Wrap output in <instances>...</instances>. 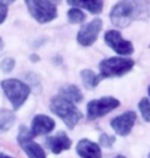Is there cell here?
Here are the masks:
<instances>
[{
	"mask_svg": "<svg viewBox=\"0 0 150 158\" xmlns=\"http://www.w3.org/2000/svg\"><path fill=\"white\" fill-rule=\"evenodd\" d=\"M45 145L54 154L58 155L71 148L72 141L65 131H60L56 135H49L45 139Z\"/></svg>",
	"mask_w": 150,
	"mask_h": 158,
	"instance_id": "obj_12",
	"label": "cell"
},
{
	"mask_svg": "<svg viewBox=\"0 0 150 158\" xmlns=\"http://www.w3.org/2000/svg\"><path fill=\"white\" fill-rule=\"evenodd\" d=\"M67 19L70 24H81L87 19V15L80 8L71 7L67 12Z\"/></svg>",
	"mask_w": 150,
	"mask_h": 158,
	"instance_id": "obj_18",
	"label": "cell"
},
{
	"mask_svg": "<svg viewBox=\"0 0 150 158\" xmlns=\"http://www.w3.org/2000/svg\"><path fill=\"white\" fill-rule=\"evenodd\" d=\"M15 66V61L14 58H5L0 63V70L3 73H11Z\"/></svg>",
	"mask_w": 150,
	"mask_h": 158,
	"instance_id": "obj_22",
	"label": "cell"
},
{
	"mask_svg": "<svg viewBox=\"0 0 150 158\" xmlns=\"http://www.w3.org/2000/svg\"><path fill=\"white\" fill-rule=\"evenodd\" d=\"M67 4L72 6V7H77V8H84L88 11H90L92 15H99L103 11L104 7V2L99 1V0H68Z\"/></svg>",
	"mask_w": 150,
	"mask_h": 158,
	"instance_id": "obj_14",
	"label": "cell"
},
{
	"mask_svg": "<svg viewBox=\"0 0 150 158\" xmlns=\"http://www.w3.org/2000/svg\"><path fill=\"white\" fill-rule=\"evenodd\" d=\"M102 29L103 21L100 18H96L88 24L82 25L77 33L76 40L81 46H91L97 41Z\"/></svg>",
	"mask_w": 150,
	"mask_h": 158,
	"instance_id": "obj_8",
	"label": "cell"
},
{
	"mask_svg": "<svg viewBox=\"0 0 150 158\" xmlns=\"http://www.w3.org/2000/svg\"><path fill=\"white\" fill-rule=\"evenodd\" d=\"M0 158H12V157L6 155V154H4V153H0Z\"/></svg>",
	"mask_w": 150,
	"mask_h": 158,
	"instance_id": "obj_25",
	"label": "cell"
},
{
	"mask_svg": "<svg viewBox=\"0 0 150 158\" xmlns=\"http://www.w3.org/2000/svg\"><path fill=\"white\" fill-rule=\"evenodd\" d=\"M139 111L145 122H150V100L147 98H142L138 104Z\"/></svg>",
	"mask_w": 150,
	"mask_h": 158,
	"instance_id": "obj_19",
	"label": "cell"
},
{
	"mask_svg": "<svg viewBox=\"0 0 150 158\" xmlns=\"http://www.w3.org/2000/svg\"><path fill=\"white\" fill-rule=\"evenodd\" d=\"M80 78L82 83H84V85L88 89H92V88L97 87L102 79L100 75L96 74L94 71L90 70V69L82 70L80 72Z\"/></svg>",
	"mask_w": 150,
	"mask_h": 158,
	"instance_id": "obj_16",
	"label": "cell"
},
{
	"mask_svg": "<svg viewBox=\"0 0 150 158\" xmlns=\"http://www.w3.org/2000/svg\"><path fill=\"white\" fill-rule=\"evenodd\" d=\"M135 62L133 59L122 56H112L102 60L99 64L100 76L102 78L122 77L133 70Z\"/></svg>",
	"mask_w": 150,
	"mask_h": 158,
	"instance_id": "obj_4",
	"label": "cell"
},
{
	"mask_svg": "<svg viewBox=\"0 0 150 158\" xmlns=\"http://www.w3.org/2000/svg\"><path fill=\"white\" fill-rule=\"evenodd\" d=\"M76 153L80 158H102V151L99 144L88 139H81L76 145Z\"/></svg>",
	"mask_w": 150,
	"mask_h": 158,
	"instance_id": "obj_13",
	"label": "cell"
},
{
	"mask_svg": "<svg viewBox=\"0 0 150 158\" xmlns=\"http://www.w3.org/2000/svg\"><path fill=\"white\" fill-rule=\"evenodd\" d=\"M25 4L32 18L39 24L49 23L58 17V9L55 2L47 0H27Z\"/></svg>",
	"mask_w": 150,
	"mask_h": 158,
	"instance_id": "obj_5",
	"label": "cell"
},
{
	"mask_svg": "<svg viewBox=\"0 0 150 158\" xmlns=\"http://www.w3.org/2000/svg\"><path fill=\"white\" fill-rule=\"evenodd\" d=\"M56 127V122L53 118L44 114L35 115L31 121L30 134L33 138L47 135Z\"/></svg>",
	"mask_w": 150,
	"mask_h": 158,
	"instance_id": "obj_11",
	"label": "cell"
},
{
	"mask_svg": "<svg viewBox=\"0 0 150 158\" xmlns=\"http://www.w3.org/2000/svg\"><path fill=\"white\" fill-rule=\"evenodd\" d=\"M2 48H3V40L1 37H0V52L2 50Z\"/></svg>",
	"mask_w": 150,
	"mask_h": 158,
	"instance_id": "obj_26",
	"label": "cell"
},
{
	"mask_svg": "<svg viewBox=\"0 0 150 158\" xmlns=\"http://www.w3.org/2000/svg\"><path fill=\"white\" fill-rule=\"evenodd\" d=\"M59 96L65 98L72 103H80L84 100V94L81 93L80 88L74 84L63 85L59 89Z\"/></svg>",
	"mask_w": 150,
	"mask_h": 158,
	"instance_id": "obj_15",
	"label": "cell"
},
{
	"mask_svg": "<svg viewBox=\"0 0 150 158\" xmlns=\"http://www.w3.org/2000/svg\"><path fill=\"white\" fill-rule=\"evenodd\" d=\"M110 21L117 28L129 27L135 21L150 19L149 1H119L113 5L109 14Z\"/></svg>",
	"mask_w": 150,
	"mask_h": 158,
	"instance_id": "obj_1",
	"label": "cell"
},
{
	"mask_svg": "<svg viewBox=\"0 0 150 158\" xmlns=\"http://www.w3.org/2000/svg\"><path fill=\"white\" fill-rule=\"evenodd\" d=\"M1 87L15 111H17L24 105L31 93L29 85L15 78H8L2 80Z\"/></svg>",
	"mask_w": 150,
	"mask_h": 158,
	"instance_id": "obj_3",
	"label": "cell"
},
{
	"mask_svg": "<svg viewBox=\"0 0 150 158\" xmlns=\"http://www.w3.org/2000/svg\"><path fill=\"white\" fill-rule=\"evenodd\" d=\"M116 142V138L114 135H107L105 132H102L99 137V146L103 147V148H110L113 147L114 143Z\"/></svg>",
	"mask_w": 150,
	"mask_h": 158,
	"instance_id": "obj_20",
	"label": "cell"
},
{
	"mask_svg": "<svg viewBox=\"0 0 150 158\" xmlns=\"http://www.w3.org/2000/svg\"><path fill=\"white\" fill-rule=\"evenodd\" d=\"M15 122V113L7 109H0V131H9Z\"/></svg>",
	"mask_w": 150,
	"mask_h": 158,
	"instance_id": "obj_17",
	"label": "cell"
},
{
	"mask_svg": "<svg viewBox=\"0 0 150 158\" xmlns=\"http://www.w3.org/2000/svg\"><path fill=\"white\" fill-rule=\"evenodd\" d=\"M17 141L29 158H46V154L42 147L33 141V137L30 134V129L23 124L19 127Z\"/></svg>",
	"mask_w": 150,
	"mask_h": 158,
	"instance_id": "obj_7",
	"label": "cell"
},
{
	"mask_svg": "<svg viewBox=\"0 0 150 158\" xmlns=\"http://www.w3.org/2000/svg\"><path fill=\"white\" fill-rule=\"evenodd\" d=\"M25 79L28 81V83H30V85L33 88L37 90L41 89V81L40 77L37 74L33 73V72H28L27 74H25Z\"/></svg>",
	"mask_w": 150,
	"mask_h": 158,
	"instance_id": "obj_21",
	"label": "cell"
},
{
	"mask_svg": "<svg viewBox=\"0 0 150 158\" xmlns=\"http://www.w3.org/2000/svg\"><path fill=\"white\" fill-rule=\"evenodd\" d=\"M30 61L32 63H37L40 61V56L36 55V53H32V55L30 56Z\"/></svg>",
	"mask_w": 150,
	"mask_h": 158,
	"instance_id": "obj_24",
	"label": "cell"
},
{
	"mask_svg": "<svg viewBox=\"0 0 150 158\" xmlns=\"http://www.w3.org/2000/svg\"><path fill=\"white\" fill-rule=\"evenodd\" d=\"M11 3L12 1H0V25L4 23V21L7 18L8 6Z\"/></svg>",
	"mask_w": 150,
	"mask_h": 158,
	"instance_id": "obj_23",
	"label": "cell"
},
{
	"mask_svg": "<svg viewBox=\"0 0 150 158\" xmlns=\"http://www.w3.org/2000/svg\"><path fill=\"white\" fill-rule=\"evenodd\" d=\"M137 120V114L134 111H126L110 121V125L116 135L126 137L131 134Z\"/></svg>",
	"mask_w": 150,
	"mask_h": 158,
	"instance_id": "obj_10",
	"label": "cell"
},
{
	"mask_svg": "<svg viewBox=\"0 0 150 158\" xmlns=\"http://www.w3.org/2000/svg\"><path fill=\"white\" fill-rule=\"evenodd\" d=\"M115 158H126V156H123V155H117Z\"/></svg>",
	"mask_w": 150,
	"mask_h": 158,
	"instance_id": "obj_27",
	"label": "cell"
},
{
	"mask_svg": "<svg viewBox=\"0 0 150 158\" xmlns=\"http://www.w3.org/2000/svg\"><path fill=\"white\" fill-rule=\"evenodd\" d=\"M119 100L114 97H102L100 99L92 100L87 105V115L90 120H95L105 116L111 111L118 108Z\"/></svg>",
	"mask_w": 150,
	"mask_h": 158,
	"instance_id": "obj_6",
	"label": "cell"
},
{
	"mask_svg": "<svg viewBox=\"0 0 150 158\" xmlns=\"http://www.w3.org/2000/svg\"><path fill=\"white\" fill-rule=\"evenodd\" d=\"M148 158H150V153L148 154Z\"/></svg>",
	"mask_w": 150,
	"mask_h": 158,
	"instance_id": "obj_29",
	"label": "cell"
},
{
	"mask_svg": "<svg viewBox=\"0 0 150 158\" xmlns=\"http://www.w3.org/2000/svg\"><path fill=\"white\" fill-rule=\"evenodd\" d=\"M49 110L53 114L62 120L69 129H73L77 125L84 115L76 108L75 104L61 96H55L50 99Z\"/></svg>",
	"mask_w": 150,
	"mask_h": 158,
	"instance_id": "obj_2",
	"label": "cell"
},
{
	"mask_svg": "<svg viewBox=\"0 0 150 158\" xmlns=\"http://www.w3.org/2000/svg\"><path fill=\"white\" fill-rule=\"evenodd\" d=\"M104 40L107 46L120 56H130L134 53V45L130 40L122 38L121 33L117 30H109L105 33Z\"/></svg>",
	"mask_w": 150,
	"mask_h": 158,
	"instance_id": "obj_9",
	"label": "cell"
},
{
	"mask_svg": "<svg viewBox=\"0 0 150 158\" xmlns=\"http://www.w3.org/2000/svg\"><path fill=\"white\" fill-rule=\"evenodd\" d=\"M148 94H149V98H150V85L148 86Z\"/></svg>",
	"mask_w": 150,
	"mask_h": 158,
	"instance_id": "obj_28",
	"label": "cell"
}]
</instances>
